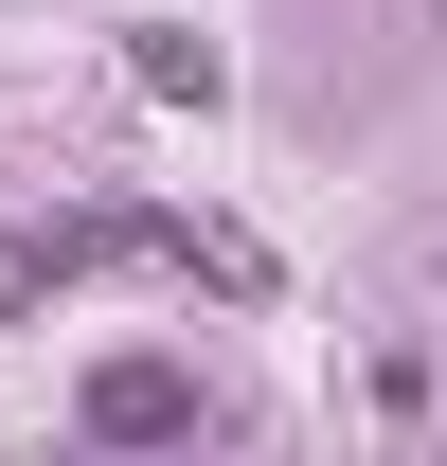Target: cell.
I'll return each instance as SVG.
<instances>
[{
    "mask_svg": "<svg viewBox=\"0 0 447 466\" xmlns=\"http://www.w3.org/2000/svg\"><path fill=\"white\" fill-rule=\"evenodd\" d=\"M90 431H108V449H162V431H197V377H179V359H108V377H90Z\"/></svg>",
    "mask_w": 447,
    "mask_h": 466,
    "instance_id": "cell-1",
    "label": "cell"
}]
</instances>
